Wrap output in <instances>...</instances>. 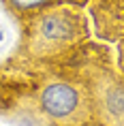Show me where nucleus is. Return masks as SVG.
I'll return each instance as SVG.
<instances>
[{"label":"nucleus","mask_w":124,"mask_h":126,"mask_svg":"<svg viewBox=\"0 0 124 126\" xmlns=\"http://www.w3.org/2000/svg\"><path fill=\"white\" fill-rule=\"evenodd\" d=\"M77 62L88 86L96 126H124L122 66L113 64L111 51L90 41L77 51Z\"/></svg>","instance_id":"3"},{"label":"nucleus","mask_w":124,"mask_h":126,"mask_svg":"<svg viewBox=\"0 0 124 126\" xmlns=\"http://www.w3.org/2000/svg\"><path fill=\"white\" fill-rule=\"evenodd\" d=\"M66 4H75V7H84L86 2H90V0H64Z\"/></svg>","instance_id":"6"},{"label":"nucleus","mask_w":124,"mask_h":126,"mask_svg":"<svg viewBox=\"0 0 124 126\" xmlns=\"http://www.w3.org/2000/svg\"><path fill=\"white\" fill-rule=\"evenodd\" d=\"M0 118L17 126H96L77 53L62 62H0Z\"/></svg>","instance_id":"1"},{"label":"nucleus","mask_w":124,"mask_h":126,"mask_svg":"<svg viewBox=\"0 0 124 126\" xmlns=\"http://www.w3.org/2000/svg\"><path fill=\"white\" fill-rule=\"evenodd\" d=\"M2 7L15 21H24L28 17H32L34 13H39L43 9L56 7V4H66L64 0H0Z\"/></svg>","instance_id":"5"},{"label":"nucleus","mask_w":124,"mask_h":126,"mask_svg":"<svg viewBox=\"0 0 124 126\" xmlns=\"http://www.w3.org/2000/svg\"><path fill=\"white\" fill-rule=\"evenodd\" d=\"M0 41H2V32H0Z\"/></svg>","instance_id":"7"},{"label":"nucleus","mask_w":124,"mask_h":126,"mask_svg":"<svg viewBox=\"0 0 124 126\" xmlns=\"http://www.w3.org/2000/svg\"><path fill=\"white\" fill-rule=\"evenodd\" d=\"M92 17H94V32L105 41H113L122 36V28L113 21L122 24V0H90Z\"/></svg>","instance_id":"4"},{"label":"nucleus","mask_w":124,"mask_h":126,"mask_svg":"<svg viewBox=\"0 0 124 126\" xmlns=\"http://www.w3.org/2000/svg\"><path fill=\"white\" fill-rule=\"evenodd\" d=\"M19 26V43L13 56L28 62H62L92 41L90 19L75 4L43 9Z\"/></svg>","instance_id":"2"}]
</instances>
